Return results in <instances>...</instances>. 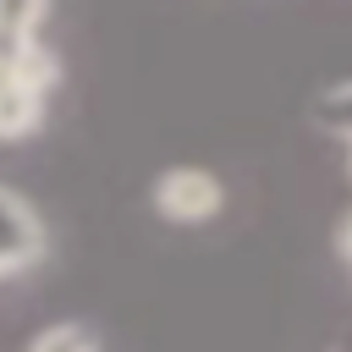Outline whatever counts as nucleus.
<instances>
[{
    "label": "nucleus",
    "mask_w": 352,
    "mask_h": 352,
    "mask_svg": "<svg viewBox=\"0 0 352 352\" xmlns=\"http://www.w3.org/2000/svg\"><path fill=\"white\" fill-rule=\"evenodd\" d=\"M220 204H226V187H220V176H209L204 165H170V170H160V182H154V209H160L165 220L198 226V220L220 214Z\"/></svg>",
    "instance_id": "f257e3e1"
},
{
    "label": "nucleus",
    "mask_w": 352,
    "mask_h": 352,
    "mask_svg": "<svg viewBox=\"0 0 352 352\" xmlns=\"http://www.w3.org/2000/svg\"><path fill=\"white\" fill-rule=\"evenodd\" d=\"M44 253V226L33 214L28 198H16L11 187H0V275L28 270Z\"/></svg>",
    "instance_id": "f03ea898"
},
{
    "label": "nucleus",
    "mask_w": 352,
    "mask_h": 352,
    "mask_svg": "<svg viewBox=\"0 0 352 352\" xmlns=\"http://www.w3.org/2000/svg\"><path fill=\"white\" fill-rule=\"evenodd\" d=\"M38 121H44V99L28 94V88H16L6 77V94H0V138H28Z\"/></svg>",
    "instance_id": "7ed1b4c3"
},
{
    "label": "nucleus",
    "mask_w": 352,
    "mask_h": 352,
    "mask_svg": "<svg viewBox=\"0 0 352 352\" xmlns=\"http://www.w3.org/2000/svg\"><path fill=\"white\" fill-rule=\"evenodd\" d=\"M28 352H99V336L82 324H50L44 336H33Z\"/></svg>",
    "instance_id": "20e7f679"
},
{
    "label": "nucleus",
    "mask_w": 352,
    "mask_h": 352,
    "mask_svg": "<svg viewBox=\"0 0 352 352\" xmlns=\"http://www.w3.org/2000/svg\"><path fill=\"white\" fill-rule=\"evenodd\" d=\"M314 121H319L324 132H346V138H352V82L330 88V94L314 104Z\"/></svg>",
    "instance_id": "39448f33"
},
{
    "label": "nucleus",
    "mask_w": 352,
    "mask_h": 352,
    "mask_svg": "<svg viewBox=\"0 0 352 352\" xmlns=\"http://www.w3.org/2000/svg\"><path fill=\"white\" fill-rule=\"evenodd\" d=\"M336 248H341V258H346V264H352V214H346V220H341V231H336Z\"/></svg>",
    "instance_id": "423d86ee"
},
{
    "label": "nucleus",
    "mask_w": 352,
    "mask_h": 352,
    "mask_svg": "<svg viewBox=\"0 0 352 352\" xmlns=\"http://www.w3.org/2000/svg\"><path fill=\"white\" fill-rule=\"evenodd\" d=\"M0 94H6V66H0Z\"/></svg>",
    "instance_id": "0eeeda50"
},
{
    "label": "nucleus",
    "mask_w": 352,
    "mask_h": 352,
    "mask_svg": "<svg viewBox=\"0 0 352 352\" xmlns=\"http://www.w3.org/2000/svg\"><path fill=\"white\" fill-rule=\"evenodd\" d=\"M346 170H352V148H346Z\"/></svg>",
    "instance_id": "6e6552de"
}]
</instances>
